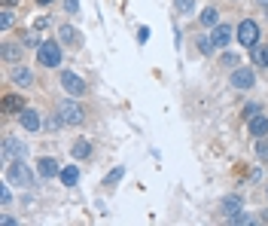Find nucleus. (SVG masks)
<instances>
[{
  "label": "nucleus",
  "mask_w": 268,
  "mask_h": 226,
  "mask_svg": "<svg viewBox=\"0 0 268 226\" xmlns=\"http://www.w3.org/2000/svg\"><path fill=\"white\" fill-rule=\"evenodd\" d=\"M259 113H262L259 104H247V107H244V119H253V116H259Z\"/></svg>",
  "instance_id": "b1692460"
},
{
  "label": "nucleus",
  "mask_w": 268,
  "mask_h": 226,
  "mask_svg": "<svg viewBox=\"0 0 268 226\" xmlns=\"http://www.w3.org/2000/svg\"><path fill=\"white\" fill-rule=\"evenodd\" d=\"M238 61H241V58H238V55H232V52H226V55H223V64H226V67H232V64H238Z\"/></svg>",
  "instance_id": "cd10ccee"
},
{
  "label": "nucleus",
  "mask_w": 268,
  "mask_h": 226,
  "mask_svg": "<svg viewBox=\"0 0 268 226\" xmlns=\"http://www.w3.org/2000/svg\"><path fill=\"white\" fill-rule=\"evenodd\" d=\"M58 178H61L67 187H73V184L79 181V168H76V165H67V168H61V174H58Z\"/></svg>",
  "instance_id": "dca6fc26"
},
{
  "label": "nucleus",
  "mask_w": 268,
  "mask_h": 226,
  "mask_svg": "<svg viewBox=\"0 0 268 226\" xmlns=\"http://www.w3.org/2000/svg\"><path fill=\"white\" fill-rule=\"evenodd\" d=\"M223 211H226V214L241 211V196H226V199H223Z\"/></svg>",
  "instance_id": "6ab92c4d"
},
{
  "label": "nucleus",
  "mask_w": 268,
  "mask_h": 226,
  "mask_svg": "<svg viewBox=\"0 0 268 226\" xmlns=\"http://www.w3.org/2000/svg\"><path fill=\"white\" fill-rule=\"evenodd\" d=\"M27 156V147L15 138H6L3 141V162H12V159H24Z\"/></svg>",
  "instance_id": "20e7f679"
},
{
  "label": "nucleus",
  "mask_w": 268,
  "mask_h": 226,
  "mask_svg": "<svg viewBox=\"0 0 268 226\" xmlns=\"http://www.w3.org/2000/svg\"><path fill=\"white\" fill-rule=\"evenodd\" d=\"M21 43H24V46H43V40H40V37H37L34 31H27V34H21Z\"/></svg>",
  "instance_id": "4be33fe9"
},
{
  "label": "nucleus",
  "mask_w": 268,
  "mask_h": 226,
  "mask_svg": "<svg viewBox=\"0 0 268 226\" xmlns=\"http://www.w3.org/2000/svg\"><path fill=\"white\" fill-rule=\"evenodd\" d=\"M256 153H259V159H268V141H256Z\"/></svg>",
  "instance_id": "393cba45"
},
{
  "label": "nucleus",
  "mask_w": 268,
  "mask_h": 226,
  "mask_svg": "<svg viewBox=\"0 0 268 226\" xmlns=\"http://www.w3.org/2000/svg\"><path fill=\"white\" fill-rule=\"evenodd\" d=\"M0 28H3V31L12 28V12H9V6H3V12H0Z\"/></svg>",
  "instance_id": "412c9836"
},
{
  "label": "nucleus",
  "mask_w": 268,
  "mask_h": 226,
  "mask_svg": "<svg viewBox=\"0 0 268 226\" xmlns=\"http://www.w3.org/2000/svg\"><path fill=\"white\" fill-rule=\"evenodd\" d=\"M37 58H40L43 67H58V64H61V49H58V43H46V40H43V46H37Z\"/></svg>",
  "instance_id": "f257e3e1"
},
{
  "label": "nucleus",
  "mask_w": 268,
  "mask_h": 226,
  "mask_svg": "<svg viewBox=\"0 0 268 226\" xmlns=\"http://www.w3.org/2000/svg\"><path fill=\"white\" fill-rule=\"evenodd\" d=\"M6 171H9V181H15V184H21V187H31V174H27V168L21 165V159H15V165H9Z\"/></svg>",
  "instance_id": "1a4fd4ad"
},
{
  "label": "nucleus",
  "mask_w": 268,
  "mask_h": 226,
  "mask_svg": "<svg viewBox=\"0 0 268 226\" xmlns=\"http://www.w3.org/2000/svg\"><path fill=\"white\" fill-rule=\"evenodd\" d=\"M198 49H201L204 55H211V52H214V40H198Z\"/></svg>",
  "instance_id": "a878e982"
},
{
  "label": "nucleus",
  "mask_w": 268,
  "mask_h": 226,
  "mask_svg": "<svg viewBox=\"0 0 268 226\" xmlns=\"http://www.w3.org/2000/svg\"><path fill=\"white\" fill-rule=\"evenodd\" d=\"M18 119H21V125H24L27 132H37V129L43 125V122H40V113H37V110H27V107L18 113Z\"/></svg>",
  "instance_id": "9d476101"
},
{
  "label": "nucleus",
  "mask_w": 268,
  "mask_h": 226,
  "mask_svg": "<svg viewBox=\"0 0 268 226\" xmlns=\"http://www.w3.org/2000/svg\"><path fill=\"white\" fill-rule=\"evenodd\" d=\"M217 18H220V12H217L214 6H207V9L201 12V24H207V28H217V24H220Z\"/></svg>",
  "instance_id": "a211bd4d"
},
{
  "label": "nucleus",
  "mask_w": 268,
  "mask_h": 226,
  "mask_svg": "<svg viewBox=\"0 0 268 226\" xmlns=\"http://www.w3.org/2000/svg\"><path fill=\"white\" fill-rule=\"evenodd\" d=\"M64 6H67V12H76L79 9V0H64Z\"/></svg>",
  "instance_id": "c756f323"
},
{
  "label": "nucleus",
  "mask_w": 268,
  "mask_h": 226,
  "mask_svg": "<svg viewBox=\"0 0 268 226\" xmlns=\"http://www.w3.org/2000/svg\"><path fill=\"white\" fill-rule=\"evenodd\" d=\"M137 40L146 43V40H150V28H140V31H137Z\"/></svg>",
  "instance_id": "c85d7f7f"
},
{
  "label": "nucleus",
  "mask_w": 268,
  "mask_h": 226,
  "mask_svg": "<svg viewBox=\"0 0 268 226\" xmlns=\"http://www.w3.org/2000/svg\"><path fill=\"white\" fill-rule=\"evenodd\" d=\"M37 174H40L43 181H49V178H55V174H61V168H58V162H55V159H49V156H43V159L37 162Z\"/></svg>",
  "instance_id": "6e6552de"
},
{
  "label": "nucleus",
  "mask_w": 268,
  "mask_h": 226,
  "mask_svg": "<svg viewBox=\"0 0 268 226\" xmlns=\"http://www.w3.org/2000/svg\"><path fill=\"white\" fill-rule=\"evenodd\" d=\"M122 178H125V168H122V165H119V168H113V171H110V174H107V184H119V181H122Z\"/></svg>",
  "instance_id": "5701e85b"
},
{
  "label": "nucleus",
  "mask_w": 268,
  "mask_h": 226,
  "mask_svg": "<svg viewBox=\"0 0 268 226\" xmlns=\"http://www.w3.org/2000/svg\"><path fill=\"white\" fill-rule=\"evenodd\" d=\"M0 110H3V116L21 113V110H24V98H21V95H6V98L0 101Z\"/></svg>",
  "instance_id": "0eeeda50"
},
{
  "label": "nucleus",
  "mask_w": 268,
  "mask_h": 226,
  "mask_svg": "<svg viewBox=\"0 0 268 226\" xmlns=\"http://www.w3.org/2000/svg\"><path fill=\"white\" fill-rule=\"evenodd\" d=\"M15 3H18V0H3V6H9V9H12Z\"/></svg>",
  "instance_id": "2f4dec72"
},
{
  "label": "nucleus",
  "mask_w": 268,
  "mask_h": 226,
  "mask_svg": "<svg viewBox=\"0 0 268 226\" xmlns=\"http://www.w3.org/2000/svg\"><path fill=\"white\" fill-rule=\"evenodd\" d=\"M238 43L241 46H247V49H253L256 43H259V28H256V21H241L238 24Z\"/></svg>",
  "instance_id": "f03ea898"
},
{
  "label": "nucleus",
  "mask_w": 268,
  "mask_h": 226,
  "mask_svg": "<svg viewBox=\"0 0 268 226\" xmlns=\"http://www.w3.org/2000/svg\"><path fill=\"white\" fill-rule=\"evenodd\" d=\"M70 156H73V159H85V156H92V144H88V141H76V144L70 147Z\"/></svg>",
  "instance_id": "2eb2a0df"
},
{
  "label": "nucleus",
  "mask_w": 268,
  "mask_h": 226,
  "mask_svg": "<svg viewBox=\"0 0 268 226\" xmlns=\"http://www.w3.org/2000/svg\"><path fill=\"white\" fill-rule=\"evenodd\" d=\"M58 37H61V43H67V46H76L82 37H79V31H73L70 24H64L61 31H58Z\"/></svg>",
  "instance_id": "4468645a"
},
{
  "label": "nucleus",
  "mask_w": 268,
  "mask_h": 226,
  "mask_svg": "<svg viewBox=\"0 0 268 226\" xmlns=\"http://www.w3.org/2000/svg\"><path fill=\"white\" fill-rule=\"evenodd\" d=\"M256 3H259V6H268V0H256Z\"/></svg>",
  "instance_id": "473e14b6"
},
{
  "label": "nucleus",
  "mask_w": 268,
  "mask_h": 226,
  "mask_svg": "<svg viewBox=\"0 0 268 226\" xmlns=\"http://www.w3.org/2000/svg\"><path fill=\"white\" fill-rule=\"evenodd\" d=\"M40 3H49V0H40Z\"/></svg>",
  "instance_id": "72a5a7b5"
},
{
  "label": "nucleus",
  "mask_w": 268,
  "mask_h": 226,
  "mask_svg": "<svg viewBox=\"0 0 268 226\" xmlns=\"http://www.w3.org/2000/svg\"><path fill=\"white\" fill-rule=\"evenodd\" d=\"M61 86H64V89H67V92H70L73 98L85 92V83H82V80H79L76 73H70V70H64V73H61Z\"/></svg>",
  "instance_id": "423d86ee"
},
{
  "label": "nucleus",
  "mask_w": 268,
  "mask_h": 226,
  "mask_svg": "<svg viewBox=\"0 0 268 226\" xmlns=\"http://www.w3.org/2000/svg\"><path fill=\"white\" fill-rule=\"evenodd\" d=\"M12 80H15L18 86H27V83H31V70H27V67H15V70H12Z\"/></svg>",
  "instance_id": "aec40b11"
},
{
  "label": "nucleus",
  "mask_w": 268,
  "mask_h": 226,
  "mask_svg": "<svg viewBox=\"0 0 268 226\" xmlns=\"http://www.w3.org/2000/svg\"><path fill=\"white\" fill-rule=\"evenodd\" d=\"M58 116H61V122H67V125H79L82 116H85V110H82L79 104H73V101H61Z\"/></svg>",
  "instance_id": "7ed1b4c3"
},
{
  "label": "nucleus",
  "mask_w": 268,
  "mask_h": 226,
  "mask_svg": "<svg viewBox=\"0 0 268 226\" xmlns=\"http://www.w3.org/2000/svg\"><path fill=\"white\" fill-rule=\"evenodd\" d=\"M21 49H24V43H3V61H18L21 58Z\"/></svg>",
  "instance_id": "f8f14e48"
},
{
  "label": "nucleus",
  "mask_w": 268,
  "mask_h": 226,
  "mask_svg": "<svg viewBox=\"0 0 268 226\" xmlns=\"http://www.w3.org/2000/svg\"><path fill=\"white\" fill-rule=\"evenodd\" d=\"M211 40H214L217 46H226V43L232 40V28H229V24H217V28H214V37H211Z\"/></svg>",
  "instance_id": "ddd939ff"
},
{
  "label": "nucleus",
  "mask_w": 268,
  "mask_h": 226,
  "mask_svg": "<svg viewBox=\"0 0 268 226\" xmlns=\"http://www.w3.org/2000/svg\"><path fill=\"white\" fill-rule=\"evenodd\" d=\"M253 61H256L259 67H268V43L265 46H259V43L253 46Z\"/></svg>",
  "instance_id": "f3484780"
},
{
  "label": "nucleus",
  "mask_w": 268,
  "mask_h": 226,
  "mask_svg": "<svg viewBox=\"0 0 268 226\" xmlns=\"http://www.w3.org/2000/svg\"><path fill=\"white\" fill-rule=\"evenodd\" d=\"M174 3H177L180 12H192V3H195V0H174Z\"/></svg>",
  "instance_id": "bb28decb"
},
{
  "label": "nucleus",
  "mask_w": 268,
  "mask_h": 226,
  "mask_svg": "<svg viewBox=\"0 0 268 226\" xmlns=\"http://www.w3.org/2000/svg\"><path fill=\"white\" fill-rule=\"evenodd\" d=\"M250 135H253V138H265L268 135V116L265 113H259V116L250 119Z\"/></svg>",
  "instance_id": "9b49d317"
},
{
  "label": "nucleus",
  "mask_w": 268,
  "mask_h": 226,
  "mask_svg": "<svg viewBox=\"0 0 268 226\" xmlns=\"http://www.w3.org/2000/svg\"><path fill=\"white\" fill-rule=\"evenodd\" d=\"M253 83H256V77H253L250 67H235V73H232V86L235 89L247 92V89H253Z\"/></svg>",
  "instance_id": "39448f33"
},
{
  "label": "nucleus",
  "mask_w": 268,
  "mask_h": 226,
  "mask_svg": "<svg viewBox=\"0 0 268 226\" xmlns=\"http://www.w3.org/2000/svg\"><path fill=\"white\" fill-rule=\"evenodd\" d=\"M9 199H12V196H9V190L3 187V193H0V202H3V205H9Z\"/></svg>",
  "instance_id": "7c9ffc66"
}]
</instances>
